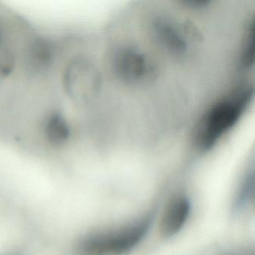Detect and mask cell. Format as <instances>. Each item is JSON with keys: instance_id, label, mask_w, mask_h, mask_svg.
Listing matches in <instances>:
<instances>
[{"instance_id": "6da1fadb", "label": "cell", "mask_w": 255, "mask_h": 255, "mask_svg": "<svg viewBox=\"0 0 255 255\" xmlns=\"http://www.w3.org/2000/svg\"><path fill=\"white\" fill-rule=\"evenodd\" d=\"M252 95V90L246 89L219 101L207 111L197 131L196 142L201 150H210L229 132L243 116Z\"/></svg>"}, {"instance_id": "7a4b0ae2", "label": "cell", "mask_w": 255, "mask_h": 255, "mask_svg": "<svg viewBox=\"0 0 255 255\" xmlns=\"http://www.w3.org/2000/svg\"><path fill=\"white\" fill-rule=\"evenodd\" d=\"M150 224V218L144 217L121 228L89 234L79 242L76 255H126L142 241Z\"/></svg>"}, {"instance_id": "3957f363", "label": "cell", "mask_w": 255, "mask_h": 255, "mask_svg": "<svg viewBox=\"0 0 255 255\" xmlns=\"http://www.w3.org/2000/svg\"><path fill=\"white\" fill-rule=\"evenodd\" d=\"M191 203L184 195L173 197L165 206L159 222V232L164 238L178 234L189 219Z\"/></svg>"}, {"instance_id": "277c9868", "label": "cell", "mask_w": 255, "mask_h": 255, "mask_svg": "<svg viewBox=\"0 0 255 255\" xmlns=\"http://www.w3.org/2000/svg\"><path fill=\"white\" fill-rule=\"evenodd\" d=\"M56 53L53 41L45 37H38L26 50L24 65L26 71L32 74L46 72L54 63Z\"/></svg>"}, {"instance_id": "5b68a950", "label": "cell", "mask_w": 255, "mask_h": 255, "mask_svg": "<svg viewBox=\"0 0 255 255\" xmlns=\"http://www.w3.org/2000/svg\"><path fill=\"white\" fill-rule=\"evenodd\" d=\"M95 79L87 65L80 61H74L66 68L64 85L68 95L74 99H83L89 95V91H92Z\"/></svg>"}, {"instance_id": "8992f818", "label": "cell", "mask_w": 255, "mask_h": 255, "mask_svg": "<svg viewBox=\"0 0 255 255\" xmlns=\"http://www.w3.org/2000/svg\"><path fill=\"white\" fill-rule=\"evenodd\" d=\"M116 67L120 75L128 81L140 80L148 71L144 56L131 50H125L118 55Z\"/></svg>"}, {"instance_id": "52a82bcc", "label": "cell", "mask_w": 255, "mask_h": 255, "mask_svg": "<svg viewBox=\"0 0 255 255\" xmlns=\"http://www.w3.org/2000/svg\"><path fill=\"white\" fill-rule=\"evenodd\" d=\"M44 135L47 142L52 145L62 146L66 144L71 138V127L61 113L54 112L46 119Z\"/></svg>"}, {"instance_id": "ba28073f", "label": "cell", "mask_w": 255, "mask_h": 255, "mask_svg": "<svg viewBox=\"0 0 255 255\" xmlns=\"http://www.w3.org/2000/svg\"><path fill=\"white\" fill-rule=\"evenodd\" d=\"M156 31L162 41L173 51L181 53L186 49L184 38L169 23H159L156 24Z\"/></svg>"}, {"instance_id": "9c48e42d", "label": "cell", "mask_w": 255, "mask_h": 255, "mask_svg": "<svg viewBox=\"0 0 255 255\" xmlns=\"http://www.w3.org/2000/svg\"><path fill=\"white\" fill-rule=\"evenodd\" d=\"M16 65L15 56L10 50L0 52V78L8 77L14 71Z\"/></svg>"}, {"instance_id": "30bf717a", "label": "cell", "mask_w": 255, "mask_h": 255, "mask_svg": "<svg viewBox=\"0 0 255 255\" xmlns=\"http://www.w3.org/2000/svg\"><path fill=\"white\" fill-rule=\"evenodd\" d=\"M254 59V23H252L250 30L247 33L245 47L243 48L242 62L246 66H249L253 62Z\"/></svg>"}, {"instance_id": "8fae6325", "label": "cell", "mask_w": 255, "mask_h": 255, "mask_svg": "<svg viewBox=\"0 0 255 255\" xmlns=\"http://www.w3.org/2000/svg\"><path fill=\"white\" fill-rule=\"evenodd\" d=\"M1 38H2V29H1V26H0V42H1Z\"/></svg>"}]
</instances>
